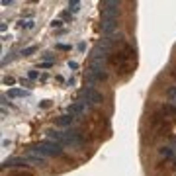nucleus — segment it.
<instances>
[{
    "mask_svg": "<svg viewBox=\"0 0 176 176\" xmlns=\"http://www.w3.org/2000/svg\"><path fill=\"white\" fill-rule=\"evenodd\" d=\"M35 149L43 155V157H61V155H63V147L53 143V141H49V139L39 141V143L35 145Z\"/></svg>",
    "mask_w": 176,
    "mask_h": 176,
    "instance_id": "nucleus-1",
    "label": "nucleus"
},
{
    "mask_svg": "<svg viewBox=\"0 0 176 176\" xmlns=\"http://www.w3.org/2000/svg\"><path fill=\"white\" fill-rule=\"evenodd\" d=\"M26 161H32V162H35V164H43V162H45V157H43L41 153H39V151H37L35 147L33 149H29L28 153H26Z\"/></svg>",
    "mask_w": 176,
    "mask_h": 176,
    "instance_id": "nucleus-2",
    "label": "nucleus"
},
{
    "mask_svg": "<svg viewBox=\"0 0 176 176\" xmlns=\"http://www.w3.org/2000/svg\"><path fill=\"white\" fill-rule=\"evenodd\" d=\"M82 114H84V102H74L69 106V116H73L74 120L78 116H82Z\"/></svg>",
    "mask_w": 176,
    "mask_h": 176,
    "instance_id": "nucleus-3",
    "label": "nucleus"
},
{
    "mask_svg": "<svg viewBox=\"0 0 176 176\" xmlns=\"http://www.w3.org/2000/svg\"><path fill=\"white\" fill-rule=\"evenodd\" d=\"M4 166H29L28 164V161L26 158H8V161H4V164H2V168Z\"/></svg>",
    "mask_w": 176,
    "mask_h": 176,
    "instance_id": "nucleus-4",
    "label": "nucleus"
},
{
    "mask_svg": "<svg viewBox=\"0 0 176 176\" xmlns=\"http://www.w3.org/2000/svg\"><path fill=\"white\" fill-rule=\"evenodd\" d=\"M23 96H29V90H23V88H10L8 90V98H23Z\"/></svg>",
    "mask_w": 176,
    "mask_h": 176,
    "instance_id": "nucleus-5",
    "label": "nucleus"
},
{
    "mask_svg": "<svg viewBox=\"0 0 176 176\" xmlns=\"http://www.w3.org/2000/svg\"><path fill=\"white\" fill-rule=\"evenodd\" d=\"M73 123H74L73 116H61L55 120V125H59V127H67V125H73Z\"/></svg>",
    "mask_w": 176,
    "mask_h": 176,
    "instance_id": "nucleus-6",
    "label": "nucleus"
},
{
    "mask_svg": "<svg viewBox=\"0 0 176 176\" xmlns=\"http://www.w3.org/2000/svg\"><path fill=\"white\" fill-rule=\"evenodd\" d=\"M35 51H37V45H29V47H26V49H22V55L23 57H29V55H33Z\"/></svg>",
    "mask_w": 176,
    "mask_h": 176,
    "instance_id": "nucleus-7",
    "label": "nucleus"
},
{
    "mask_svg": "<svg viewBox=\"0 0 176 176\" xmlns=\"http://www.w3.org/2000/svg\"><path fill=\"white\" fill-rule=\"evenodd\" d=\"M69 8H70L73 14H74V12H78V10H80V2H78V0H73V2H69Z\"/></svg>",
    "mask_w": 176,
    "mask_h": 176,
    "instance_id": "nucleus-8",
    "label": "nucleus"
},
{
    "mask_svg": "<svg viewBox=\"0 0 176 176\" xmlns=\"http://www.w3.org/2000/svg\"><path fill=\"white\" fill-rule=\"evenodd\" d=\"M20 26H22L23 29H32L33 26H35V22H33V20H26V22H22Z\"/></svg>",
    "mask_w": 176,
    "mask_h": 176,
    "instance_id": "nucleus-9",
    "label": "nucleus"
},
{
    "mask_svg": "<svg viewBox=\"0 0 176 176\" xmlns=\"http://www.w3.org/2000/svg\"><path fill=\"white\" fill-rule=\"evenodd\" d=\"M2 82H4L6 86H14V84H16V78H12V76H6V78L2 80Z\"/></svg>",
    "mask_w": 176,
    "mask_h": 176,
    "instance_id": "nucleus-10",
    "label": "nucleus"
},
{
    "mask_svg": "<svg viewBox=\"0 0 176 176\" xmlns=\"http://www.w3.org/2000/svg\"><path fill=\"white\" fill-rule=\"evenodd\" d=\"M28 78L29 80H37V78H39V73H37V70H29V73H28Z\"/></svg>",
    "mask_w": 176,
    "mask_h": 176,
    "instance_id": "nucleus-11",
    "label": "nucleus"
},
{
    "mask_svg": "<svg viewBox=\"0 0 176 176\" xmlns=\"http://www.w3.org/2000/svg\"><path fill=\"white\" fill-rule=\"evenodd\" d=\"M168 98H170L172 102H176V86H172L170 90H168Z\"/></svg>",
    "mask_w": 176,
    "mask_h": 176,
    "instance_id": "nucleus-12",
    "label": "nucleus"
},
{
    "mask_svg": "<svg viewBox=\"0 0 176 176\" xmlns=\"http://www.w3.org/2000/svg\"><path fill=\"white\" fill-rule=\"evenodd\" d=\"M59 51H70V45H67V43H59V45H55Z\"/></svg>",
    "mask_w": 176,
    "mask_h": 176,
    "instance_id": "nucleus-13",
    "label": "nucleus"
},
{
    "mask_svg": "<svg viewBox=\"0 0 176 176\" xmlns=\"http://www.w3.org/2000/svg\"><path fill=\"white\" fill-rule=\"evenodd\" d=\"M39 108H43V110L51 108V100H41V102H39Z\"/></svg>",
    "mask_w": 176,
    "mask_h": 176,
    "instance_id": "nucleus-14",
    "label": "nucleus"
},
{
    "mask_svg": "<svg viewBox=\"0 0 176 176\" xmlns=\"http://www.w3.org/2000/svg\"><path fill=\"white\" fill-rule=\"evenodd\" d=\"M53 65H55L53 61H45V63H41V65H39V69H51Z\"/></svg>",
    "mask_w": 176,
    "mask_h": 176,
    "instance_id": "nucleus-15",
    "label": "nucleus"
},
{
    "mask_svg": "<svg viewBox=\"0 0 176 176\" xmlns=\"http://www.w3.org/2000/svg\"><path fill=\"white\" fill-rule=\"evenodd\" d=\"M20 84H22V86H32V80H29V78H20Z\"/></svg>",
    "mask_w": 176,
    "mask_h": 176,
    "instance_id": "nucleus-16",
    "label": "nucleus"
},
{
    "mask_svg": "<svg viewBox=\"0 0 176 176\" xmlns=\"http://www.w3.org/2000/svg\"><path fill=\"white\" fill-rule=\"evenodd\" d=\"M67 65H69V69H73V70H76V69H78V63H76V61H69Z\"/></svg>",
    "mask_w": 176,
    "mask_h": 176,
    "instance_id": "nucleus-17",
    "label": "nucleus"
},
{
    "mask_svg": "<svg viewBox=\"0 0 176 176\" xmlns=\"http://www.w3.org/2000/svg\"><path fill=\"white\" fill-rule=\"evenodd\" d=\"M63 26V20H53L51 22V28H61Z\"/></svg>",
    "mask_w": 176,
    "mask_h": 176,
    "instance_id": "nucleus-18",
    "label": "nucleus"
},
{
    "mask_svg": "<svg viewBox=\"0 0 176 176\" xmlns=\"http://www.w3.org/2000/svg\"><path fill=\"white\" fill-rule=\"evenodd\" d=\"M70 18V12H63V14H61V20H69Z\"/></svg>",
    "mask_w": 176,
    "mask_h": 176,
    "instance_id": "nucleus-19",
    "label": "nucleus"
},
{
    "mask_svg": "<svg viewBox=\"0 0 176 176\" xmlns=\"http://www.w3.org/2000/svg\"><path fill=\"white\" fill-rule=\"evenodd\" d=\"M86 49V43H78V51H84Z\"/></svg>",
    "mask_w": 176,
    "mask_h": 176,
    "instance_id": "nucleus-20",
    "label": "nucleus"
},
{
    "mask_svg": "<svg viewBox=\"0 0 176 176\" xmlns=\"http://www.w3.org/2000/svg\"><path fill=\"white\" fill-rule=\"evenodd\" d=\"M174 78H176V69H174Z\"/></svg>",
    "mask_w": 176,
    "mask_h": 176,
    "instance_id": "nucleus-21",
    "label": "nucleus"
}]
</instances>
